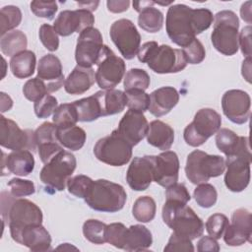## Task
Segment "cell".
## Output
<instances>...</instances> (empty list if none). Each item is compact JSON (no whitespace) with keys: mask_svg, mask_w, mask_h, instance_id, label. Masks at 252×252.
<instances>
[{"mask_svg":"<svg viewBox=\"0 0 252 252\" xmlns=\"http://www.w3.org/2000/svg\"><path fill=\"white\" fill-rule=\"evenodd\" d=\"M57 139L61 146L71 151H79L85 145L87 134L79 126L57 128Z\"/></svg>","mask_w":252,"mask_h":252,"instance_id":"cell-32","label":"cell"},{"mask_svg":"<svg viewBox=\"0 0 252 252\" xmlns=\"http://www.w3.org/2000/svg\"><path fill=\"white\" fill-rule=\"evenodd\" d=\"M151 79L147 71L144 69L133 68L127 71L124 76V89L128 90H143L146 91L150 87Z\"/></svg>","mask_w":252,"mask_h":252,"instance_id":"cell-40","label":"cell"},{"mask_svg":"<svg viewBox=\"0 0 252 252\" xmlns=\"http://www.w3.org/2000/svg\"><path fill=\"white\" fill-rule=\"evenodd\" d=\"M34 158L29 150L13 151L9 155L3 153L2 175L7 170V174L13 173L18 176H28L33 171Z\"/></svg>","mask_w":252,"mask_h":252,"instance_id":"cell-24","label":"cell"},{"mask_svg":"<svg viewBox=\"0 0 252 252\" xmlns=\"http://www.w3.org/2000/svg\"><path fill=\"white\" fill-rule=\"evenodd\" d=\"M163 20V14L158 9L149 6L139 13L138 25L145 32L156 33L161 30Z\"/></svg>","mask_w":252,"mask_h":252,"instance_id":"cell-34","label":"cell"},{"mask_svg":"<svg viewBox=\"0 0 252 252\" xmlns=\"http://www.w3.org/2000/svg\"><path fill=\"white\" fill-rule=\"evenodd\" d=\"M22 22V12L19 7L14 5L4 6L0 10V34L1 36L8 32L14 31Z\"/></svg>","mask_w":252,"mask_h":252,"instance_id":"cell-37","label":"cell"},{"mask_svg":"<svg viewBox=\"0 0 252 252\" xmlns=\"http://www.w3.org/2000/svg\"><path fill=\"white\" fill-rule=\"evenodd\" d=\"M8 186L11 188V194L15 198H23L26 196H31L35 192V186L32 181L22 179V178H12L8 182Z\"/></svg>","mask_w":252,"mask_h":252,"instance_id":"cell-51","label":"cell"},{"mask_svg":"<svg viewBox=\"0 0 252 252\" xmlns=\"http://www.w3.org/2000/svg\"><path fill=\"white\" fill-rule=\"evenodd\" d=\"M84 200L94 211L116 213L123 209L127 193L120 184L106 179H97L93 180Z\"/></svg>","mask_w":252,"mask_h":252,"instance_id":"cell-3","label":"cell"},{"mask_svg":"<svg viewBox=\"0 0 252 252\" xmlns=\"http://www.w3.org/2000/svg\"><path fill=\"white\" fill-rule=\"evenodd\" d=\"M28 39L27 35L19 30L8 32L1 36L0 49L3 54L13 57L14 55L27 50Z\"/></svg>","mask_w":252,"mask_h":252,"instance_id":"cell-33","label":"cell"},{"mask_svg":"<svg viewBox=\"0 0 252 252\" xmlns=\"http://www.w3.org/2000/svg\"><path fill=\"white\" fill-rule=\"evenodd\" d=\"M36 64V57L32 50L22 51L10 60V70L12 74L18 79H26L34 73Z\"/></svg>","mask_w":252,"mask_h":252,"instance_id":"cell-31","label":"cell"},{"mask_svg":"<svg viewBox=\"0 0 252 252\" xmlns=\"http://www.w3.org/2000/svg\"><path fill=\"white\" fill-rule=\"evenodd\" d=\"M221 108L231 122L244 124L250 117V95L242 90H228L222 94Z\"/></svg>","mask_w":252,"mask_h":252,"instance_id":"cell-18","label":"cell"},{"mask_svg":"<svg viewBox=\"0 0 252 252\" xmlns=\"http://www.w3.org/2000/svg\"><path fill=\"white\" fill-rule=\"evenodd\" d=\"M53 123L57 128H67L75 126L78 120V114L73 103L60 104L53 113Z\"/></svg>","mask_w":252,"mask_h":252,"instance_id":"cell-39","label":"cell"},{"mask_svg":"<svg viewBox=\"0 0 252 252\" xmlns=\"http://www.w3.org/2000/svg\"><path fill=\"white\" fill-rule=\"evenodd\" d=\"M239 20L230 10L218 12L214 18V29L211 41L216 50L225 56L234 55L238 51Z\"/></svg>","mask_w":252,"mask_h":252,"instance_id":"cell-5","label":"cell"},{"mask_svg":"<svg viewBox=\"0 0 252 252\" xmlns=\"http://www.w3.org/2000/svg\"><path fill=\"white\" fill-rule=\"evenodd\" d=\"M94 17L86 9L64 10L59 13L54 21L53 28L61 36H69L74 32L81 33L84 30L92 28Z\"/></svg>","mask_w":252,"mask_h":252,"instance_id":"cell-16","label":"cell"},{"mask_svg":"<svg viewBox=\"0 0 252 252\" xmlns=\"http://www.w3.org/2000/svg\"><path fill=\"white\" fill-rule=\"evenodd\" d=\"M31 11L39 18L52 20L58 10L55 1H32Z\"/></svg>","mask_w":252,"mask_h":252,"instance_id":"cell-52","label":"cell"},{"mask_svg":"<svg viewBox=\"0 0 252 252\" xmlns=\"http://www.w3.org/2000/svg\"><path fill=\"white\" fill-rule=\"evenodd\" d=\"M194 246L192 240L178 235L175 232H172L170 235L167 244L164 246L163 251H194Z\"/></svg>","mask_w":252,"mask_h":252,"instance_id":"cell-53","label":"cell"},{"mask_svg":"<svg viewBox=\"0 0 252 252\" xmlns=\"http://www.w3.org/2000/svg\"><path fill=\"white\" fill-rule=\"evenodd\" d=\"M161 216L163 222L178 235L190 240L203 235L204 222L187 204L166 200Z\"/></svg>","mask_w":252,"mask_h":252,"instance_id":"cell-2","label":"cell"},{"mask_svg":"<svg viewBox=\"0 0 252 252\" xmlns=\"http://www.w3.org/2000/svg\"><path fill=\"white\" fill-rule=\"evenodd\" d=\"M197 250L199 252H218L220 251V245L216 238L205 235L197 242Z\"/></svg>","mask_w":252,"mask_h":252,"instance_id":"cell-56","label":"cell"},{"mask_svg":"<svg viewBox=\"0 0 252 252\" xmlns=\"http://www.w3.org/2000/svg\"><path fill=\"white\" fill-rule=\"evenodd\" d=\"M225 170V160L218 155H209L195 150L187 156L185 173L193 184L206 183L212 177L221 175Z\"/></svg>","mask_w":252,"mask_h":252,"instance_id":"cell-6","label":"cell"},{"mask_svg":"<svg viewBox=\"0 0 252 252\" xmlns=\"http://www.w3.org/2000/svg\"><path fill=\"white\" fill-rule=\"evenodd\" d=\"M251 5H252V2L251 1H246L245 3H243L241 5V8H240V16L242 18L243 21H245L247 24H251V18H252V15H251Z\"/></svg>","mask_w":252,"mask_h":252,"instance_id":"cell-58","label":"cell"},{"mask_svg":"<svg viewBox=\"0 0 252 252\" xmlns=\"http://www.w3.org/2000/svg\"><path fill=\"white\" fill-rule=\"evenodd\" d=\"M215 141L217 148L227 157L232 155L238 148L240 136L230 129L220 128V130L216 133Z\"/></svg>","mask_w":252,"mask_h":252,"instance_id":"cell-36","label":"cell"},{"mask_svg":"<svg viewBox=\"0 0 252 252\" xmlns=\"http://www.w3.org/2000/svg\"><path fill=\"white\" fill-rule=\"evenodd\" d=\"M58 107V102L55 96L47 94L41 98L36 100L33 104L34 113L38 118H47L49 117L56 108Z\"/></svg>","mask_w":252,"mask_h":252,"instance_id":"cell-48","label":"cell"},{"mask_svg":"<svg viewBox=\"0 0 252 252\" xmlns=\"http://www.w3.org/2000/svg\"><path fill=\"white\" fill-rule=\"evenodd\" d=\"M107 10L111 13H122L128 10L130 6L129 0H108L106 1Z\"/></svg>","mask_w":252,"mask_h":252,"instance_id":"cell-57","label":"cell"},{"mask_svg":"<svg viewBox=\"0 0 252 252\" xmlns=\"http://www.w3.org/2000/svg\"><path fill=\"white\" fill-rule=\"evenodd\" d=\"M109 35L126 60H131L137 55L141 44V35L132 21L128 19L115 21L110 27Z\"/></svg>","mask_w":252,"mask_h":252,"instance_id":"cell-13","label":"cell"},{"mask_svg":"<svg viewBox=\"0 0 252 252\" xmlns=\"http://www.w3.org/2000/svg\"><path fill=\"white\" fill-rule=\"evenodd\" d=\"M157 205L150 196L139 197L132 207V214L136 220L140 222H150L156 217Z\"/></svg>","mask_w":252,"mask_h":252,"instance_id":"cell-35","label":"cell"},{"mask_svg":"<svg viewBox=\"0 0 252 252\" xmlns=\"http://www.w3.org/2000/svg\"><path fill=\"white\" fill-rule=\"evenodd\" d=\"M223 240L228 246H240L252 242V215L244 208L235 210L231 222L223 232Z\"/></svg>","mask_w":252,"mask_h":252,"instance_id":"cell-17","label":"cell"},{"mask_svg":"<svg viewBox=\"0 0 252 252\" xmlns=\"http://www.w3.org/2000/svg\"><path fill=\"white\" fill-rule=\"evenodd\" d=\"M153 244V236L150 229L143 224H133L127 227L124 247L126 251H145Z\"/></svg>","mask_w":252,"mask_h":252,"instance_id":"cell-28","label":"cell"},{"mask_svg":"<svg viewBox=\"0 0 252 252\" xmlns=\"http://www.w3.org/2000/svg\"><path fill=\"white\" fill-rule=\"evenodd\" d=\"M127 227L122 222H113L107 224L106 242L116 248L123 249Z\"/></svg>","mask_w":252,"mask_h":252,"instance_id":"cell-47","label":"cell"},{"mask_svg":"<svg viewBox=\"0 0 252 252\" xmlns=\"http://www.w3.org/2000/svg\"><path fill=\"white\" fill-rule=\"evenodd\" d=\"M149 123L143 112L128 109L119 121L116 131L132 147L138 145L146 136Z\"/></svg>","mask_w":252,"mask_h":252,"instance_id":"cell-20","label":"cell"},{"mask_svg":"<svg viewBox=\"0 0 252 252\" xmlns=\"http://www.w3.org/2000/svg\"><path fill=\"white\" fill-rule=\"evenodd\" d=\"M60 59L53 54L42 56L37 65V78L44 82L48 93H53L63 87L65 78Z\"/></svg>","mask_w":252,"mask_h":252,"instance_id":"cell-22","label":"cell"},{"mask_svg":"<svg viewBox=\"0 0 252 252\" xmlns=\"http://www.w3.org/2000/svg\"><path fill=\"white\" fill-rule=\"evenodd\" d=\"M220 125L221 117L215 109L202 108L196 112L193 121L185 127L184 141L191 147L202 146L220 130Z\"/></svg>","mask_w":252,"mask_h":252,"instance_id":"cell-10","label":"cell"},{"mask_svg":"<svg viewBox=\"0 0 252 252\" xmlns=\"http://www.w3.org/2000/svg\"><path fill=\"white\" fill-rule=\"evenodd\" d=\"M165 197H166V200L176 201L183 204H187L191 199L190 193L187 190L186 186L183 183H177V182L166 188Z\"/></svg>","mask_w":252,"mask_h":252,"instance_id":"cell-54","label":"cell"},{"mask_svg":"<svg viewBox=\"0 0 252 252\" xmlns=\"http://www.w3.org/2000/svg\"><path fill=\"white\" fill-rule=\"evenodd\" d=\"M132 146L115 130L108 136L99 139L94 147L95 158L111 166H122L132 158Z\"/></svg>","mask_w":252,"mask_h":252,"instance_id":"cell-11","label":"cell"},{"mask_svg":"<svg viewBox=\"0 0 252 252\" xmlns=\"http://www.w3.org/2000/svg\"><path fill=\"white\" fill-rule=\"evenodd\" d=\"M137 57L158 74L177 73L188 64L182 49L172 48L167 44L158 45L157 41L145 42L140 46Z\"/></svg>","mask_w":252,"mask_h":252,"instance_id":"cell-1","label":"cell"},{"mask_svg":"<svg viewBox=\"0 0 252 252\" xmlns=\"http://www.w3.org/2000/svg\"><path fill=\"white\" fill-rule=\"evenodd\" d=\"M78 4L81 7V9H86V10H88L90 12H93V11L96 10V7L98 6L99 2L98 1H95V2H94V1H91V2H79Z\"/></svg>","mask_w":252,"mask_h":252,"instance_id":"cell-62","label":"cell"},{"mask_svg":"<svg viewBox=\"0 0 252 252\" xmlns=\"http://www.w3.org/2000/svg\"><path fill=\"white\" fill-rule=\"evenodd\" d=\"M34 140L37 147L59 143L57 139V126L51 122H44L34 131Z\"/></svg>","mask_w":252,"mask_h":252,"instance_id":"cell-43","label":"cell"},{"mask_svg":"<svg viewBox=\"0 0 252 252\" xmlns=\"http://www.w3.org/2000/svg\"><path fill=\"white\" fill-rule=\"evenodd\" d=\"M241 74L248 83H251V57H246L243 60Z\"/></svg>","mask_w":252,"mask_h":252,"instance_id":"cell-59","label":"cell"},{"mask_svg":"<svg viewBox=\"0 0 252 252\" xmlns=\"http://www.w3.org/2000/svg\"><path fill=\"white\" fill-rule=\"evenodd\" d=\"M13 240L33 252L51 250V236L42 224L31 225L24 228Z\"/></svg>","mask_w":252,"mask_h":252,"instance_id":"cell-23","label":"cell"},{"mask_svg":"<svg viewBox=\"0 0 252 252\" xmlns=\"http://www.w3.org/2000/svg\"><path fill=\"white\" fill-rule=\"evenodd\" d=\"M251 159L249 137L240 136L238 148L225 160L224 184L229 191L237 193L247 188L250 182Z\"/></svg>","mask_w":252,"mask_h":252,"instance_id":"cell-4","label":"cell"},{"mask_svg":"<svg viewBox=\"0 0 252 252\" xmlns=\"http://www.w3.org/2000/svg\"><path fill=\"white\" fill-rule=\"evenodd\" d=\"M228 224L229 220L227 217L223 214L217 213L209 217L205 223V227L210 236L220 239L223 235V232Z\"/></svg>","mask_w":252,"mask_h":252,"instance_id":"cell-44","label":"cell"},{"mask_svg":"<svg viewBox=\"0 0 252 252\" xmlns=\"http://www.w3.org/2000/svg\"><path fill=\"white\" fill-rule=\"evenodd\" d=\"M148 143L161 151H167L174 142V131L170 125L160 120H154L149 124L147 133Z\"/></svg>","mask_w":252,"mask_h":252,"instance_id":"cell-27","label":"cell"},{"mask_svg":"<svg viewBox=\"0 0 252 252\" xmlns=\"http://www.w3.org/2000/svg\"><path fill=\"white\" fill-rule=\"evenodd\" d=\"M127 97V106L129 109H133L140 112H145L149 109L150 94L143 90H128L125 91Z\"/></svg>","mask_w":252,"mask_h":252,"instance_id":"cell-42","label":"cell"},{"mask_svg":"<svg viewBox=\"0 0 252 252\" xmlns=\"http://www.w3.org/2000/svg\"><path fill=\"white\" fill-rule=\"evenodd\" d=\"M0 100H1V103H0V107H1V112L4 113L5 111H8L12 108L13 106V100L12 98L5 93H1L0 94Z\"/></svg>","mask_w":252,"mask_h":252,"instance_id":"cell-60","label":"cell"},{"mask_svg":"<svg viewBox=\"0 0 252 252\" xmlns=\"http://www.w3.org/2000/svg\"><path fill=\"white\" fill-rule=\"evenodd\" d=\"M2 220L9 225L11 237L14 239L24 228L42 224L43 215L40 208L33 202L24 198H15Z\"/></svg>","mask_w":252,"mask_h":252,"instance_id":"cell-9","label":"cell"},{"mask_svg":"<svg viewBox=\"0 0 252 252\" xmlns=\"http://www.w3.org/2000/svg\"><path fill=\"white\" fill-rule=\"evenodd\" d=\"M95 82V73L93 68L77 65L64 82L65 92L70 94H82L89 91Z\"/></svg>","mask_w":252,"mask_h":252,"instance_id":"cell-26","label":"cell"},{"mask_svg":"<svg viewBox=\"0 0 252 252\" xmlns=\"http://www.w3.org/2000/svg\"><path fill=\"white\" fill-rule=\"evenodd\" d=\"M106 223L90 219L83 224V234L87 240L94 244H103L106 242Z\"/></svg>","mask_w":252,"mask_h":252,"instance_id":"cell-38","label":"cell"},{"mask_svg":"<svg viewBox=\"0 0 252 252\" xmlns=\"http://www.w3.org/2000/svg\"><path fill=\"white\" fill-rule=\"evenodd\" d=\"M23 94L28 100L35 102L36 100L41 98L43 95L49 93L47 91V88L44 82L41 81L39 78L35 77L28 80L25 83L23 87Z\"/></svg>","mask_w":252,"mask_h":252,"instance_id":"cell-45","label":"cell"},{"mask_svg":"<svg viewBox=\"0 0 252 252\" xmlns=\"http://www.w3.org/2000/svg\"><path fill=\"white\" fill-rule=\"evenodd\" d=\"M93 179L87 175L79 174L70 177L67 181V188L70 194L78 198H85L87 191L89 190Z\"/></svg>","mask_w":252,"mask_h":252,"instance_id":"cell-46","label":"cell"},{"mask_svg":"<svg viewBox=\"0 0 252 252\" xmlns=\"http://www.w3.org/2000/svg\"><path fill=\"white\" fill-rule=\"evenodd\" d=\"M165 30L173 43L182 48L187 46L196 38L193 9L184 4L171 5L166 13Z\"/></svg>","mask_w":252,"mask_h":252,"instance_id":"cell-7","label":"cell"},{"mask_svg":"<svg viewBox=\"0 0 252 252\" xmlns=\"http://www.w3.org/2000/svg\"><path fill=\"white\" fill-rule=\"evenodd\" d=\"M38 35H39V39H40L41 43L47 50L53 52L58 49L59 37H58V33L54 30L53 26H50L48 24L41 25L39 28Z\"/></svg>","mask_w":252,"mask_h":252,"instance_id":"cell-50","label":"cell"},{"mask_svg":"<svg viewBox=\"0 0 252 252\" xmlns=\"http://www.w3.org/2000/svg\"><path fill=\"white\" fill-rule=\"evenodd\" d=\"M179 101V94L173 87H161L150 94L149 111L156 117H161L171 111Z\"/></svg>","mask_w":252,"mask_h":252,"instance_id":"cell-25","label":"cell"},{"mask_svg":"<svg viewBox=\"0 0 252 252\" xmlns=\"http://www.w3.org/2000/svg\"><path fill=\"white\" fill-rule=\"evenodd\" d=\"M103 116L114 115L124 110L127 105V97L124 92L119 90L98 91Z\"/></svg>","mask_w":252,"mask_h":252,"instance_id":"cell-30","label":"cell"},{"mask_svg":"<svg viewBox=\"0 0 252 252\" xmlns=\"http://www.w3.org/2000/svg\"><path fill=\"white\" fill-rule=\"evenodd\" d=\"M193 197L201 208L208 209L217 203L218 192L215 186L206 182L198 184V186L194 189Z\"/></svg>","mask_w":252,"mask_h":252,"instance_id":"cell-41","label":"cell"},{"mask_svg":"<svg viewBox=\"0 0 252 252\" xmlns=\"http://www.w3.org/2000/svg\"><path fill=\"white\" fill-rule=\"evenodd\" d=\"M179 158L175 152L164 151L156 156L154 168V181L162 186L169 187L178 181Z\"/></svg>","mask_w":252,"mask_h":252,"instance_id":"cell-21","label":"cell"},{"mask_svg":"<svg viewBox=\"0 0 252 252\" xmlns=\"http://www.w3.org/2000/svg\"><path fill=\"white\" fill-rule=\"evenodd\" d=\"M185 59L189 64H199L206 57V50L198 38H194L187 46L182 48Z\"/></svg>","mask_w":252,"mask_h":252,"instance_id":"cell-49","label":"cell"},{"mask_svg":"<svg viewBox=\"0 0 252 252\" xmlns=\"http://www.w3.org/2000/svg\"><path fill=\"white\" fill-rule=\"evenodd\" d=\"M103 45L102 35L97 29L92 27L84 30L79 33L76 44L75 59L77 65L92 68L96 63Z\"/></svg>","mask_w":252,"mask_h":252,"instance_id":"cell-15","label":"cell"},{"mask_svg":"<svg viewBox=\"0 0 252 252\" xmlns=\"http://www.w3.org/2000/svg\"><path fill=\"white\" fill-rule=\"evenodd\" d=\"M95 82L102 90L114 89L125 75L124 60L117 56L107 45H103L95 63Z\"/></svg>","mask_w":252,"mask_h":252,"instance_id":"cell-12","label":"cell"},{"mask_svg":"<svg viewBox=\"0 0 252 252\" xmlns=\"http://www.w3.org/2000/svg\"><path fill=\"white\" fill-rule=\"evenodd\" d=\"M0 145L12 151L29 150L34 152L37 150L34 132L21 129L15 121L3 115L0 117Z\"/></svg>","mask_w":252,"mask_h":252,"instance_id":"cell-14","label":"cell"},{"mask_svg":"<svg viewBox=\"0 0 252 252\" xmlns=\"http://www.w3.org/2000/svg\"><path fill=\"white\" fill-rule=\"evenodd\" d=\"M72 103L77 110L78 120L81 122H92L103 116L97 92L91 96L81 98Z\"/></svg>","mask_w":252,"mask_h":252,"instance_id":"cell-29","label":"cell"},{"mask_svg":"<svg viewBox=\"0 0 252 252\" xmlns=\"http://www.w3.org/2000/svg\"><path fill=\"white\" fill-rule=\"evenodd\" d=\"M156 4L155 1H134L133 2V7L134 9L140 13L142 10H144L146 7L149 6H154Z\"/></svg>","mask_w":252,"mask_h":252,"instance_id":"cell-61","label":"cell"},{"mask_svg":"<svg viewBox=\"0 0 252 252\" xmlns=\"http://www.w3.org/2000/svg\"><path fill=\"white\" fill-rule=\"evenodd\" d=\"M77 166V160L73 154L62 150L48 162L44 163L39 178L43 184L54 191H63Z\"/></svg>","mask_w":252,"mask_h":252,"instance_id":"cell-8","label":"cell"},{"mask_svg":"<svg viewBox=\"0 0 252 252\" xmlns=\"http://www.w3.org/2000/svg\"><path fill=\"white\" fill-rule=\"evenodd\" d=\"M251 26L248 25L244 27L240 33L238 34V46L241 49L242 54L246 57H251L252 48H251Z\"/></svg>","mask_w":252,"mask_h":252,"instance_id":"cell-55","label":"cell"},{"mask_svg":"<svg viewBox=\"0 0 252 252\" xmlns=\"http://www.w3.org/2000/svg\"><path fill=\"white\" fill-rule=\"evenodd\" d=\"M156 156L135 157L126 172V181L134 191H145L154 181Z\"/></svg>","mask_w":252,"mask_h":252,"instance_id":"cell-19","label":"cell"}]
</instances>
